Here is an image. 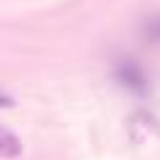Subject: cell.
<instances>
[{"instance_id": "1", "label": "cell", "mask_w": 160, "mask_h": 160, "mask_svg": "<svg viewBox=\"0 0 160 160\" xmlns=\"http://www.w3.org/2000/svg\"><path fill=\"white\" fill-rule=\"evenodd\" d=\"M115 78H118V83L123 88H128V91L136 93V96L147 93V75H144V69L139 67L136 62H131V59H120V62L115 64Z\"/></svg>"}, {"instance_id": "2", "label": "cell", "mask_w": 160, "mask_h": 160, "mask_svg": "<svg viewBox=\"0 0 160 160\" xmlns=\"http://www.w3.org/2000/svg\"><path fill=\"white\" fill-rule=\"evenodd\" d=\"M22 149H24V147H22V139H19L13 131H8V128L0 126V158H3V160L19 158Z\"/></svg>"}, {"instance_id": "3", "label": "cell", "mask_w": 160, "mask_h": 160, "mask_svg": "<svg viewBox=\"0 0 160 160\" xmlns=\"http://www.w3.org/2000/svg\"><path fill=\"white\" fill-rule=\"evenodd\" d=\"M147 38L152 43H160V16H155V19L147 22Z\"/></svg>"}, {"instance_id": "4", "label": "cell", "mask_w": 160, "mask_h": 160, "mask_svg": "<svg viewBox=\"0 0 160 160\" xmlns=\"http://www.w3.org/2000/svg\"><path fill=\"white\" fill-rule=\"evenodd\" d=\"M3 107H13V99L6 96V93H0V109H3Z\"/></svg>"}]
</instances>
